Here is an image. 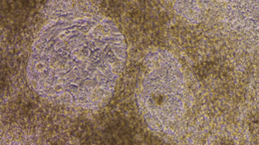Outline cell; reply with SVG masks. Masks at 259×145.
<instances>
[{
	"instance_id": "1",
	"label": "cell",
	"mask_w": 259,
	"mask_h": 145,
	"mask_svg": "<svg viewBox=\"0 0 259 145\" xmlns=\"http://www.w3.org/2000/svg\"><path fill=\"white\" fill-rule=\"evenodd\" d=\"M127 59L126 41L101 15H67L44 26L33 44L27 75L45 99L96 109L112 96Z\"/></svg>"
},
{
	"instance_id": "2",
	"label": "cell",
	"mask_w": 259,
	"mask_h": 145,
	"mask_svg": "<svg viewBox=\"0 0 259 145\" xmlns=\"http://www.w3.org/2000/svg\"><path fill=\"white\" fill-rule=\"evenodd\" d=\"M139 89V103L149 125L169 132L187 109L186 79L176 57L158 49L147 56Z\"/></svg>"
}]
</instances>
